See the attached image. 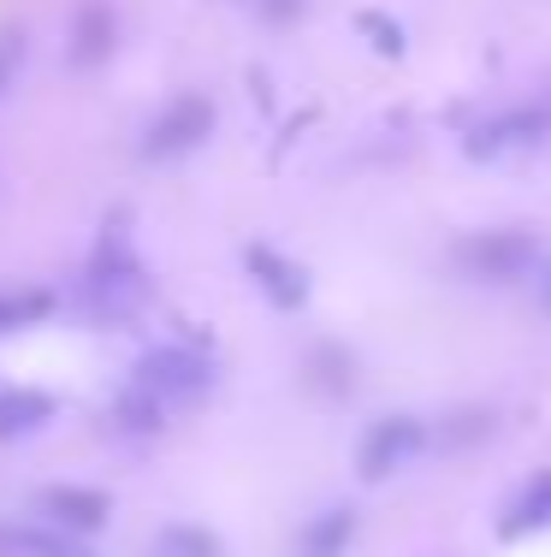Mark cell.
<instances>
[{
	"label": "cell",
	"instance_id": "1",
	"mask_svg": "<svg viewBox=\"0 0 551 557\" xmlns=\"http://www.w3.org/2000/svg\"><path fill=\"white\" fill-rule=\"evenodd\" d=\"M77 297H84V309L108 326H120L130 314L149 309L154 285H149V268L137 261V249H130L125 214L101 225L96 249H89V261H84V278H77Z\"/></svg>",
	"mask_w": 551,
	"mask_h": 557
},
{
	"label": "cell",
	"instance_id": "2",
	"mask_svg": "<svg viewBox=\"0 0 551 557\" xmlns=\"http://www.w3.org/2000/svg\"><path fill=\"white\" fill-rule=\"evenodd\" d=\"M451 261H456V273L475 278V285H522V278L540 273L546 244H540L534 225H492V232L456 237Z\"/></svg>",
	"mask_w": 551,
	"mask_h": 557
},
{
	"label": "cell",
	"instance_id": "3",
	"mask_svg": "<svg viewBox=\"0 0 551 557\" xmlns=\"http://www.w3.org/2000/svg\"><path fill=\"white\" fill-rule=\"evenodd\" d=\"M137 380L142 392H154L166 409H190L214 392V362H208L196 344H154L137 356Z\"/></svg>",
	"mask_w": 551,
	"mask_h": 557
},
{
	"label": "cell",
	"instance_id": "4",
	"mask_svg": "<svg viewBox=\"0 0 551 557\" xmlns=\"http://www.w3.org/2000/svg\"><path fill=\"white\" fill-rule=\"evenodd\" d=\"M214 125H220L214 101H208L202 89H184V96H173L149 125H142L137 154L142 161H184V154H196L208 137H214Z\"/></svg>",
	"mask_w": 551,
	"mask_h": 557
},
{
	"label": "cell",
	"instance_id": "5",
	"mask_svg": "<svg viewBox=\"0 0 551 557\" xmlns=\"http://www.w3.org/2000/svg\"><path fill=\"white\" fill-rule=\"evenodd\" d=\"M551 143V108L546 101H516V108H498L487 119L463 131V154L475 166L487 161H504V154H522V149H540Z\"/></svg>",
	"mask_w": 551,
	"mask_h": 557
},
{
	"label": "cell",
	"instance_id": "6",
	"mask_svg": "<svg viewBox=\"0 0 551 557\" xmlns=\"http://www.w3.org/2000/svg\"><path fill=\"white\" fill-rule=\"evenodd\" d=\"M427 421L422 416H410V409H398V416H379L374 428L362 433V445H356V474L367 486H379V481H391L398 469H410L415 457L427 450Z\"/></svg>",
	"mask_w": 551,
	"mask_h": 557
},
{
	"label": "cell",
	"instance_id": "7",
	"mask_svg": "<svg viewBox=\"0 0 551 557\" xmlns=\"http://www.w3.org/2000/svg\"><path fill=\"white\" fill-rule=\"evenodd\" d=\"M30 510H36V522H54V528H65V534H77V540H96L101 528L113 522V498L101 493V486H77V481L42 486Z\"/></svg>",
	"mask_w": 551,
	"mask_h": 557
},
{
	"label": "cell",
	"instance_id": "8",
	"mask_svg": "<svg viewBox=\"0 0 551 557\" xmlns=\"http://www.w3.org/2000/svg\"><path fill=\"white\" fill-rule=\"evenodd\" d=\"M243 273L279 314H297L309 302V290H314L303 261H291L285 249H273V244H243Z\"/></svg>",
	"mask_w": 551,
	"mask_h": 557
},
{
	"label": "cell",
	"instance_id": "9",
	"mask_svg": "<svg viewBox=\"0 0 551 557\" xmlns=\"http://www.w3.org/2000/svg\"><path fill=\"white\" fill-rule=\"evenodd\" d=\"M551 528V469H534L528 481L510 493V504L498 510V540L504 546H522V540L546 534Z\"/></svg>",
	"mask_w": 551,
	"mask_h": 557
},
{
	"label": "cell",
	"instance_id": "10",
	"mask_svg": "<svg viewBox=\"0 0 551 557\" xmlns=\"http://www.w3.org/2000/svg\"><path fill=\"white\" fill-rule=\"evenodd\" d=\"M65 54H72V65H108L113 48H120V18H113L108 0H84V7L72 12V30H65Z\"/></svg>",
	"mask_w": 551,
	"mask_h": 557
},
{
	"label": "cell",
	"instance_id": "11",
	"mask_svg": "<svg viewBox=\"0 0 551 557\" xmlns=\"http://www.w3.org/2000/svg\"><path fill=\"white\" fill-rule=\"evenodd\" d=\"M0 557H96L89 540L54 522H0Z\"/></svg>",
	"mask_w": 551,
	"mask_h": 557
},
{
	"label": "cell",
	"instance_id": "12",
	"mask_svg": "<svg viewBox=\"0 0 551 557\" xmlns=\"http://www.w3.org/2000/svg\"><path fill=\"white\" fill-rule=\"evenodd\" d=\"M54 416H60L54 392H42V386H0V445L30 440V433H42Z\"/></svg>",
	"mask_w": 551,
	"mask_h": 557
},
{
	"label": "cell",
	"instance_id": "13",
	"mask_svg": "<svg viewBox=\"0 0 551 557\" xmlns=\"http://www.w3.org/2000/svg\"><path fill=\"white\" fill-rule=\"evenodd\" d=\"M356 528L362 516L350 510V504H326L321 516H309L303 534H297V557H345L356 546Z\"/></svg>",
	"mask_w": 551,
	"mask_h": 557
},
{
	"label": "cell",
	"instance_id": "14",
	"mask_svg": "<svg viewBox=\"0 0 551 557\" xmlns=\"http://www.w3.org/2000/svg\"><path fill=\"white\" fill-rule=\"evenodd\" d=\"M166 416H173V409H166L154 392H142L137 380H130L120 397H113V428L130 433V440H154V433L166 428Z\"/></svg>",
	"mask_w": 551,
	"mask_h": 557
},
{
	"label": "cell",
	"instance_id": "15",
	"mask_svg": "<svg viewBox=\"0 0 551 557\" xmlns=\"http://www.w3.org/2000/svg\"><path fill=\"white\" fill-rule=\"evenodd\" d=\"M149 557H220V534L202 522H166L149 540Z\"/></svg>",
	"mask_w": 551,
	"mask_h": 557
},
{
	"label": "cell",
	"instance_id": "16",
	"mask_svg": "<svg viewBox=\"0 0 551 557\" xmlns=\"http://www.w3.org/2000/svg\"><path fill=\"white\" fill-rule=\"evenodd\" d=\"M48 309H54V290H42V285L0 290V333H24V326H36Z\"/></svg>",
	"mask_w": 551,
	"mask_h": 557
},
{
	"label": "cell",
	"instance_id": "17",
	"mask_svg": "<svg viewBox=\"0 0 551 557\" xmlns=\"http://www.w3.org/2000/svg\"><path fill=\"white\" fill-rule=\"evenodd\" d=\"M356 30L367 36V48H374V54H386V60H403V48H410V42H403V24L386 18V12H374V7L356 12Z\"/></svg>",
	"mask_w": 551,
	"mask_h": 557
},
{
	"label": "cell",
	"instance_id": "18",
	"mask_svg": "<svg viewBox=\"0 0 551 557\" xmlns=\"http://www.w3.org/2000/svg\"><path fill=\"white\" fill-rule=\"evenodd\" d=\"M24 65V36L18 30H0V96H7V84L18 77Z\"/></svg>",
	"mask_w": 551,
	"mask_h": 557
},
{
	"label": "cell",
	"instance_id": "19",
	"mask_svg": "<svg viewBox=\"0 0 551 557\" xmlns=\"http://www.w3.org/2000/svg\"><path fill=\"white\" fill-rule=\"evenodd\" d=\"M261 12H267L273 24H285V18H297V12H303V0H255Z\"/></svg>",
	"mask_w": 551,
	"mask_h": 557
},
{
	"label": "cell",
	"instance_id": "20",
	"mask_svg": "<svg viewBox=\"0 0 551 557\" xmlns=\"http://www.w3.org/2000/svg\"><path fill=\"white\" fill-rule=\"evenodd\" d=\"M534 297H540V309H551V256L540 261V273H534Z\"/></svg>",
	"mask_w": 551,
	"mask_h": 557
}]
</instances>
